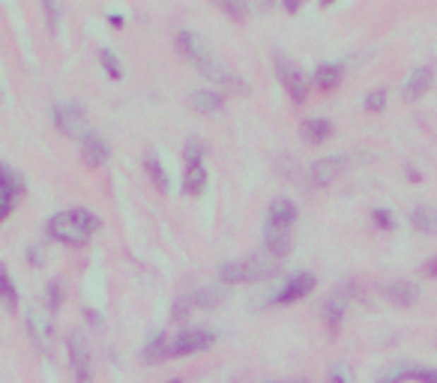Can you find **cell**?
<instances>
[{
    "label": "cell",
    "mask_w": 437,
    "mask_h": 383,
    "mask_svg": "<svg viewBox=\"0 0 437 383\" xmlns=\"http://www.w3.org/2000/svg\"><path fill=\"white\" fill-rule=\"evenodd\" d=\"M264 240H267V252L273 258H285L291 252V231H279V228H267L264 225Z\"/></svg>",
    "instance_id": "5bb4252c"
},
{
    "label": "cell",
    "mask_w": 437,
    "mask_h": 383,
    "mask_svg": "<svg viewBox=\"0 0 437 383\" xmlns=\"http://www.w3.org/2000/svg\"><path fill=\"white\" fill-rule=\"evenodd\" d=\"M99 60H102V66H105V72H108V78H120V75H123V63L114 57V51L102 48V54H99Z\"/></svg>",
    "instance_id": "83f0119b"
},
{
    "label": "cell",
    "mask_w": 437,
    "mask_h": 383,
    "mask_svg": "<svg viewBox=\"0 0 437 383\" xmlns=\"http://www.w3.org/2000/svg\"><path fill=\"white\" fill-rule=\"evenodd\" d=\"M0 300H4V305L9 312L18 305V290H16V285H12V278H9L4 264H0Z\"/></svg>",
    "instance_id": "603a6c76"
},
{
    "label": "cell",
    "mask_w": 437,
    "mask_h": 383,
    "mask_svg": "<svg viewBox=\"0 0 437 383\" xmlns=\"http://www.w3.org/2000/svg\"><path fill=\"white\" fill-rule=\"evenodd\" d=\"M147 174L153 177V183H156L159 192H168V174L162 171V165H159L156 156H147Z\"/></svg>",
    "instance_id": "d4e9b609"
},
{
    "label": "cell",
    "mask_w": 437,
    "mask_h": 383,
    "mask_svg": "<svg viewBox=\"0 0 437 383\" xmlns=\"http://www.w3.org/2000/svg\"><path fill=\"white\" fill-rule=\"evenodd\" d=\"M165 356H171L168 336H165V333H156L153 338H150L147 348H144V360H147V363H162Z\"/></svg>",
    "instance_id": "44dd1931"
},
{
    "label": "cell",
    "mask_w": 437,
    "mask_h": 383,
    "mask_svg": "<svg viewBox=\"0 0 437 383\" xmlns=\"http://www.w3.org/2000/svg\"><path fill=\"white\" fill-rule=\"evenodd\" d=\"M330 383H347V377H345V372H342L339 365L330 368Z\"/></svg>",
    "instance_id": "d590c367"
},
{
    "label": "cell",
    "mask_w": 437,
    "mask_h": 383,
    "mask_svg": "<svg viewBox=\"0 0 437 383\" xmlns=\"http://www.w3.org/2000/svg\"><path fill=\"white\" fill-rule=\"evenodd\" d=\"M222 9L228 12V16H234V18H243L246 16V4H222Z\"/></svg>",
    "instance_id": "e575fe53"
},
{
    "label": "cell",
    "mask_w": 437,
    "mask_h": 383,
    "mask_svg": "<svg viewBox=\"0 0 437 383\" xmlns=\"http://www.w3.org/2000/svg\"><path fill=\"white\" fill-rule=\"evenodd\" d=\"M315 81H318L321 90H335L342 81V66L339 63H323V66L315 72Z\"/></svg>",
    "instance_id": "ffe728a7"
},
{
    "label": "cell",
    "mask_w": 437,
    "mask_h": 383,
    "mask_svg": "<svg viewBox=\"0 0 437 383\" xmlns=\"http://www.w3.org/2000/svg\"><path fill=\"white\" fill-rule=\"evenodd\" d=\"M213 341H216V336L210 333V329H183L171 344V356H186V353L207 350Z\"/></svg>",
    "instance_id": "52a82bcc"
},
{
    "label": "cell",
    "mask_w": 437,
    "mask_h": 383,
    "mask_svg": "<svg viewBox=\"0 0 437 383\" xmlns=\"http://www.w3.org/2000/svg\"><path fill=\"white\" fill-rule=\"evenodd\" d=\"M69 360H72V372H75V380L78 383H90L93 375H90V350H87V341L81 333H72L69 336Z\"/></svg>",
    "instance_id": "ba28073f"
},
{
    "label": "cell",
    "mask_w": 437,
    "mask_h": 383,
    "mask_svg": "<svg viewBox=\"0 0 437 383\" xmlns=\"http://www.w3.org/2000/svg\"><path fill=\"white\" fill-rule=\"evenodd\" d=\"M333 135V123L327 117H309L303 123V138L309 144H323Z\"/></svg>",
    "instance_id": "2e32d148"
},
{
    "label": "cell",
    "mask_w": 437,
    "mask_h": 383,
    "mask_svg": "<svg viewBox=\"0 0 437 383\" xmlns=\"http://www.w3.org/2000/svg\"><path fill=\"white\" fill-rule=\"evenodd\" d=\"M225 300V290H213V288H198L192 293H186V297L174 305V317L177 321H183L186 314H189L192 309H210V305H216Z\"/></svg>",
    "instance_id": "8992f818"
},
{
    "label": "cell",
    "mask_w": 437,
    "mask_h": 383,
    "mask_svg": "<svg viewBox=\"0 0 437 383\" xmlns=\"http://www.w3.org/2000/svg\"><path fill=\"white\" fill-rule=\"evenodd\" d=\"M189 102H192V108L201 111V114L222 111V105H225V99H222L219 93H213V90H198V93L189 96Z\"/></svg>",
    "instance_id": "ac0fdd59"
},
{
    "label": "cell",
    "mask_w": 437,
    "mask_h": 383,
    "mask_svg": "<svg viewBox=\"0 0 437 383\" xmlns=\"http://www.w3.org/2000/svg\"><path fill=\"white\" fill-rule=\"evenodd\" d=\"M410 225L422 234H437V210L434 207H417L410 213Z\"/></svg>",
    "instance_id": "d6986e66"
},
{
    "label": "cell",
    "mask_w": 437,
    "mask_h": 383,
    "mask_svg": "<svg viewBox=\"0 0 437 383\" xmlns=\"http://www.w3.org/2000/svg\"><path fill=\"white\" fill-rule=\"evenodd\" d=\"M414 372H417V365H398V368H393V372H386L378 383H402V380H414Z\"/></svg>",
    "instance_id": "4316f807"
},
{
    "label": "cell",
    "mask_w": 437,
    "mask_h": 383,
    "mask_svg": "<svg viewBox=\"0 0 437 383\" xmlns=\"http://www.w3.org/2000/svg\"><path fill=\"white\" fill-rule=\"evenodd\" d=\"M186 192H192V195H198V192H204L207 186V168L201 159H186V180H183Z\"/></svg>",
    "instance_id": "9a60e30c"
},
{
    "label": "cell",
    "mask_w": 437,
    "mask_h": 383,
    "mask_svg": "<svg viewBox=\"0 0 437 383\" xmlns=\"http://www.w3.org/2000/svg\"><path fill=\"white\" fill-rule=\"evenodd\" d=\"M177 48H180V54L192 63V66L204 75V78L210 81H216V84H225V87H234V90H249V87L240 81V78H234V75L222 66V63L216 60L213 54V48H210L201 36L192 33V30H180L177 33Z\"/></svg>",
    "instance_id": "6da1fadb"
},
{
    "label": "cell",
    "mask_w": 437,
    "mask_h": 383,
    "mask_svg": "<svg viewBox=\"0 0 437 383\" xmlns=\"http://www.w3.org/2000/svg\"><path fill=\"white\" fill-rule=\"evenodd\" d=\"M54 126L69 138H84L87 126H84V111L75 102H64V105H54Z\"/></svg>",
    "instance_id": "5b68a950"
},
{
    "label": "cell",
    "mask_w": 437,
    "mask_h": 383,
    "mask_svg": "<svg viewBox=\"0 0 437 383\" xmlns=\"http://www.w3.org/2000/svg\"><path fill=\"white\" fill-rule=\"evenodd\" d=\"M96 228H99V219L90 210H66V213L52 216L48 234L57 242H66V246H84L93 237Z\"/></svg>",
    "instance_id": "7a4b0ae2"
},
{
    "label": "cell",
    "mask_w": 437,
    "mask_h": 383,
    "mask_svg": "<svg viewBox=\"0 0 437 383\" xmlns=\"http://www.w3.org/2000/svg\"><path fill=\"white\" fill-rule=\"evenodd\" d=\"M414 380H419V383H437V368H417Z\"/></svg>",
    "instance_id": "1f68e13d"
},
{
    "label": "cell",
    "mask_w": 437,
    "mask_h": 383,
    "mask_svg": "<svg viewBox=\"0 0 437 383\" xmlns=\"http://www.w3.org/2000/svg\"><path fill=\"white\" fill-rule=\"evenodd\" d=\"M12 201H16V195H12V192H6V189H0V222H4L6 216H9Z\"/></svg>",
    "instance_id": "4dcf8cb0"
},
{
    "label": "cell",
    "mask_w": 437,
    "mask_h": 383,
    "mask_svg": "<svg viewBox=\"0 0 437 383\" xmlns=\"http://www.w3.org/2000/svg\"><path fill=\"white\" fill-rule=\"evenodd\" d=\"M311 288H315V276H311V273H297V276H291L288 282H285V288L276 293V302H282V305L297 302V300L309 297Z\"/></svg>",
    "instance_id": "9c48e42d"
},
{
    "label": "cell",
    "mask_w": 437,
    "mask_h": 383,
    "mask_svg": "<svg viewBox=\"0 0 437 383\" xmlns=\"http://www.w3.org/2000/svg\"><path fill=\"white\" fill-rule=\"evenodd\" d=\"M42 12L48 16V28L57 30V6L54 4H42Z\"/></svg>",
    "instance_id": "836d02e7"
},
{
    "label": "cell",
    "mask_w": 437,
    "mask_h": 383,
    "mask_svg": "<svg viewBox=\"0 0 437 383\" xmlns=\"http://www.w3.org/2000/svg\"><path fill=\"white\" fill-rule=\"evenodd\" d=\"M81 141H84V162L87 165H102L108 159V144L96 132H87Z\"/></svg>",
    "instance_id": "e0dca14e"
},
{
    "label": "cell",
    "mask_w": 437,
    "mask_h": 383,
    "mask_svg": "<svg viewBox=\"0 0 437 383\" xmlns=\"http://www.w3.org/2000/svg\"><path fill=\"white\" fill-rule=\"evenodd\" d=\"M297 222V204L291 198H276L267 210V228H279V231H288Z\"/></svg>",
    "instance_id": "30bf717a"
},
{
    "label": "cell",
    "mask_w": 437,
    "mask_h": 383,
    "mask_svg": "<svg viewBox=\"0 0 437 383\" xmlns=\"http://www.w3.org/2000/svg\"><path fill=\"white\" fill-rule=\"evenodd\" d=\"M342 314H345V309H342V302H339V300H330L327 305H323V317H327V324H330L333 333L342 326Z\"/></svg>",
    "instance_id": "484cf974"
},
{
    "label": "cell",
    "mask_w": 437,
    "mask_h": 383,
    "mask_svg": "<svg viewBox=\"0 0 437 383\" xmlns=\"http://www.w3.org/2000/svg\"><path fill=\"white\" fill-rule=\"evenodd\" d=\"M0 189L12 192V195H16V198L24 192V180H21V177H18L16 171L9 168V165H4V162H0Z\"/></svg>",
    "instance_id": "cb8c5ba5"
},
{
    "label": "cell",
    "mask_w": 437,
    "mask_h": 383,
    "mask_svg": "<svg viewBox=\"0 0 437 383\" xmlns=\"http://www.w3.org/2000/svg\"><path fill=\"white\" fill-rule=\"evenodd\" d=\"M383 105H386V90H371L366 96V108L369 111H383Z\"/></svg>",
    "instance_id": "f1b7e54d"
},
{
    "label": "cell",
    "mask_w": 437,
    "mask_h": 383,
    "mask_svg": "<svg viewBox=\"0 0 437 383\" xmlns=\"http://www.w3.org/2000/svg\"><path fill=\"white\" fill-rule=\"evenodd\" d=\"M276 72H279V81L285 84V90L291 93V99L294 102H306V96H309V78H306V72L299 69L294 60L282 57V54H276Z\"/></svg>",
    "instance_id": "277c9868"
},
{
    "label": "cell",
    "mask_w": 437,
    "mask_h": 383,
    "mask_svg": "<svg viewBox=\"0 0 437 383\" xmlns=\"http://www.w3.org/2000/svg\"><path fill=\"white\" fill-rule=\"evenodd\" d=\"M422 273H426V276H437V258H431L426 266H422Z\"/></svg>",
    "instance_id": "8d00e7d4"
},
{
    "label": "cell",
    "mask_w": 437,
    "mask_h": 383,
    "mask_svg": "<svg viewBox=\"0 0 437 383\" xmlns=\"http://www.w3.org/2000/svg\"><path fill=\"white\" fill-rule=\"evenodd\" d=\"M28 329L36 341V348L40 350H48L52 348V321H48V314L40 312V309H28Z\"/></svg>",
    "instance_id": "8fae6325"
},
{
    "label": "cell",
    "mask_w": 437,
    "mask_h": 383,
    "mask_svg": "<svg viewBox=\"0 0 437 383\" xmlns=\"http://www.w3.org/2000/svg\"><path fill=\"white\" fill-rule=\"evenodd\" d=\"M342 171H345V159L342 156H327V159L311 165V183L315 186H330Z\"/></svg>",
    "instance_id": "4fadbf2b"
},
{
    "label": "cell",
    "mask_w": 437,
    "mask_h": 383,
    "mask_svg": "<svg viewBox=\"0 0 437 383\" xmlns=\"http://www.w3.org/2000/svg\"><path fill=\"white\" fill-rule=\"evenodd\" d=\"M60 300H64V290H60V285H48V309H57Z\"/></svg>",
    "instance_id": "d6a6232c"
},
{
    "label": "cell",
    "mask_w": 437,
    "mask_h": 383,
    "mask_svg": "<svg viewBox=\"0 0 437 383\" xmlns=\"http://www.w3.org/2000/svg\"><path fill=\"white\" fill-rule=\"evenodd\" d=\"M386 293H390V300L398 302V305H410V302H417V297H419L417 285H410V282H393Z\"/></svg>",
    "instance_id": "7402d4cb"
},
{
    "label": "cell",
    "mask_w": 437,
    "mask_h": 383,
    "mask_svg": "<svg viewBox=\"0 0 437 383\" xmlns=\"http://www.w3.org/2000/svg\"><path fill=\"white\" fill-rule=\"evenodd\" d=\"M431 81H434V69H431V66H419L417 72H410V78H407V81H405V87H402L405 99H407V102H417V99H422V96L429 93Z\"/></svg>",
    "instance_id": "7c38bea8"
},
{
    "label": "cell",
    "mask_w": 437,
    "mask_h": 383,
    "mask_svg": "<svg viewBox=\"0 0 437 383\" xmlns=\"http://www.w3.org/2000/svg\"><path fill=\"white\" fill-rule=\"evenodd\" d=\"M276 383H309V380H276Z\"/></svg>",
    "instance_id": "74e56055"
},
{
    "label": "cell",
    "mask_w": 437,
    "mask_h": 383,
    "mask_svg": "<svg viewBox=\"0 0 437 383\" xmlns=\"http://www.w3.org/2000/svg\"><path fill=\"white\" fill-rule=\"evenodd\" d=\"M371 219H374V225H378V228H383V231H390V228L395 225L390 210H371Z\"/></svg>",
    "instance_id": "f546056e"
},
{
    "label": "cell",
    "mask_w": 437,
    "mask_h": 383,
    "mask_svg": "<svg viewBox=\"0 0 437 383\" xmlns=\"http://www.w3.org/2000/svg\"><path fill=\"white\" fill-rule=\"evenodd\" d=\"M273 273V264L264 254H249L243 261H231L222 266V282L225 285H243V282H261Z\"/></svg>",
    "instance_id": "3957f363"
},
{
    "label": "cell",
    "mask_w": 437,
    "mask_h": 383,
    "mask_svg": "<svg viewBox=\"0 0 437 383\" xmlns=\"http://www.w3.org/2000/svg\"><path fill=\"white\" fill-rule=\"evenodd\" d=\"M171 383H180V380H171Z\"/></svg>",
    "instance_id": "f35d334b"
}]
</instances>
